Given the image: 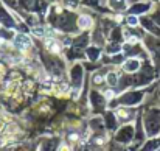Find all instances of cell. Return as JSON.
<instances>
[{"label":"cell","instance_id":"obj_7","mask_svg":"<svg viewBox=\"0 0 160 151\" xmlns=\"http://www.w3.org/2000/svg\"><path fill=\"white\" fill-rule=\"evenodd\" d=\"M104 97H106V100H112L113 98V92L112 91H106L104 92Z\"/></svg>","mask_w":160,"mask_h":151},{"label":"cell","instance_id":"obj_2","mask_svg":"<svg viewBox=\"0 0 160 151\" xmlns=\"http://www.w3.org/2000/svg\"><path fill=\"white\" fill-rule=\"evenodd\" d=\"M45 45H47V49L50 51H53V53H59L61 51V45H59V42L53 39V38H48L47 41H45Z\"/></svg>","mask_w":160,"mask_h":151},{"label":"cell","instance_id":"obj_4","mask_svg":"<svg viewBox=\"0 0 160 151\" xmlns=\"http://www.w3.org/2000/svg\"><path fill=\"white\" fill-rule=\"evenodd\" d=\"M31 31H33V34H34V36L44 38V36H45V31H47V28H45V27H34Z\"/></svg>","mask_w":160,"mask_h":151},{"label":"cell","instance_id":"obj_6","mask_svg":"<svg viewBox=\"0 0 160 151\" xmlns=\"http://www.w3.org/2000/svg\"><path fill=\"white\" fill-rule=\"evenodd\" d=\"M128 23L132 25V27H135V25H137V19H135L134 16H131V17H128Z\"/></svg>","mask_w":160,"mask_h":151},{"label":"cell","instance_id":"obj_1","mask_svg":"<svg viewBox=\"0 0 160 151\" xmlns=\"http://www.w3.org/2000/svg\"><path fill=\"white\" fill-rule=\"evenodd\" d=\"M14 45L20 50H27L31 47V39L27 34H16L14 38Z\"/></svg>","mask_w":160,"mask_h":151},{"label":"cell","instance_id":"obj_5","mask_svg":"<svg viewBox=\"0 0 160 151\" xmlns=\"http://www.w3.org/2000/svg\"><path fill=\"white\" fill-rule=\"evenodd\" d=\"M117 81H118V76H117L115 73H109V75H107V83H109L110 86H115Z\"/></svg>","mask_w":160,"mask_h":151},{"label":"cell","instance_id":"obj_9","mask_svg":"<svg viewBox=\"0 0 160 151\" xmlns=\"http://www.w3.org/2000/svg\"><path fill=\"white\" fill-rule=\"evenodd\" d=\"M93 80H95V83H100V81H101V76H98V75H97Z\"/></svg>","mask_w":160,"mask_h":151},{"label":"cell","instance_id":"obj_8","mask_svg":"<svg viewBox=\"0 0 160 151\" xmlns=\"http://www.w3.org/2000/svg\"><path fill=\"white\" fill-rule=\"evenodd\" d=\"M128 67H131V69H137V62H129V64H126V69Z\"/></svg>","mask_w":160,"mask_h":151},{"label":"cell","instance_id":"obj_3","mask_svg":"<svg viewBox=\"0 0 160 151\" xmlns=\"http://www.w3.org/2000/svg\"><path fill=\"white\" fill-rule=\"evenodd\" d=\"M78 25L81 28H89V27H92V19L89 16H81L79 20H78Z\"/></svg>","mask_w":160,"mask_h":151}]
</instances>
